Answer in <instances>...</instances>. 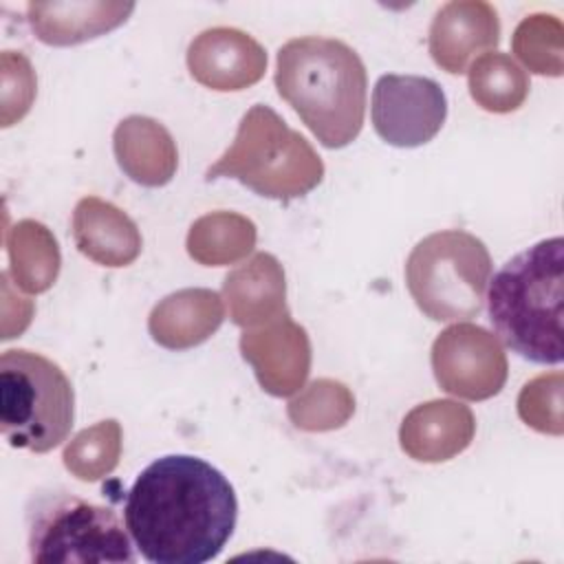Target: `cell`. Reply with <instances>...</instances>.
<instances>
[{
  "label": "cell",
  "instance_id": "6da1fadb",
  "mask_svg": "<svg viewBox=\"0 0 564 564\" xmlns=\"http://www.w3.org/2000/svg\"><path fill=\"white\" fill-rule=\"evenodd\" d=\"M126 529L152 564H203L229 542L238 500L220 469L189 454L152 460L123 505Z\"/></svg>",
  "mask_w": 564,
  "mask_h": 564
},
{
  "label": "cell",
  "instance_id": "7a4b0ae2",
  "mask_svg": "<svg viewBox=\"0 0 564 564\" xmlns=\"http://www.w3.org/2000/svg\"><path fill=\"white\" fill-rule=\"evenodd\" d=\"M275 88L324 148L352 143L366 115V66L335 37H293L278 51Z\"/></svg>",
  "mask_w": 564,
  "mask_h": 564
},
{
  "label": "cell",
  "instance_id": "3957f363",
  "mask_svg": "<svg viewBox=\"0 0 564 564\" xmlns=\"http://www.w3.org/2000/svg\"><path fill=\"white\" fill-rule=\"evenodd\" d=\"M487 284V315L500 341L531 364H562V236L520 251Z\"/></svg>",
  "mask_w": 564,
  "mask_h": 564
},
{
  "label": "cell",
  "instance_id": "277c9868",
  "mask_svg": "<svg viewBox=\"0 0 564 564\" xmlns=\"http://www.w3.org/2000/svg\"><path fill=\"white\" fill-rule=\"evenodd\" d=\"M236 178L264 198L306 196L324 178V163L313 145L269 106H251L231 145L205 172V181Z\"/></svg>",
  "mask_w": 564,
  "mask_h": 564
},
{
  "label": "cell",
  "instance_id": "5b68a950",
  "mask_svg": "<svg viewBox=\"0 0 564 564\" xmlns=\"http://www.w3.org/2000/svg\"><path fill=\"white\" fill-rule=\"evenodd\" d=\"M75 392L64 370L26 348L0 357V430L11 447L51 452L70 434Z\"/></svg>",
  "mask_w": 564,
  "mask_h": 564
},
{
  "label": "cell",
  "instance_id": "8992f818",
  "mask_svg": "<svg viewBox=\"0 0 564 564\" xmlns=\"http://www.w3.org/2000/svg\"><path fill=\"white\" fill-rule=\"evenodd\" d=\"M491 256L485 242L463 229L425 236L405 262L408 291L434 322L471 319L482 311Z\"/></svg>",
  "mask_w": 564,
  "mask_h": 564
},
{
  "label": "cell",
  "instance_id": "52a82bcc",
  "mask_svg": "<svg viewBox=\"0 0 564 564\" xmlns=\"http://www.w3.org/2000/svg\"><path fill=\"white\" fill-rule=\"evenodd\" d=\"M31 562H134L121 520L110 507L66 491L37 494L26 505Z\"/></svg>",
  "mask_w": 564,
  "mask_h": 564
},
{
  "label": "cell",
  "instance_id": "ba28073f",
  "mask_svg": "<svg viewBox=\"0 0 564 564\" xmlns=\"http://www.w3.org/2000/svg\"><path fill=\"white\" fill-rule=\"evenodd\" d=\"M432 370L441 390L460 399L485 401L502 390L509 366L494 333L463 322L434 339Z\"/></svg>",
  "mask_w": 564,
  "mask_h": 564
},
{
  "label": "cell",
  "instance_id": "9c48e42d",
  "mask_svg": "<svg viewBox=\"0 0 564 564\" xmlns=\"http://www.w3.org/2000/svg\"><path fill=\"white\" fill-rule=\"evenodd\" d=\"M375 132L394 148H419L432 141L447 117V97L430 77L381 75L372 88Z\"/></svg>",
  "mask_w": 564,
  "mask_h": 564
},
{
  "label": "cell",
  "instance_id": "30bf717a",
  "mask_svg": "<svg viewBox=\"0 0 564 564\" xmlns=\"http://www.w3.org/2000/svg\"><path fill=\"white\" fill-rule=\"evenodd\" d=\"M240 352L251 364L262 390L273 397L302 390L311 370L308 335L289 313L264 326L247 328L240 335Z\"/></svg>",
  "mask_w": 564,
  "mask_h": 564
},
{
  "label": "cell",
  "instance_id": "8fae6325",
  "mask_svg": "<svg viewBox=\"0 0 564 564\" xmlns=\"http://www.w3.org/2000/svg\"><path fill=\"white\" fill-rule=\"evenodd\" d=\"M187 68L198 84L212 90H242L262 79L267 51L240 29L214 26L192 40Z\"/></svg>",
  "mask_w": 564,
  "mask_h": 564
},
{
  "label": "cell",
  "instance_id": "7c38bea8",
  "mask_svg": "<svg viewBox=\"0 0 564 564\" xmlns=\"http://www.w3.org/2000/svg\"><path fill=\"white\" fill-rule=\"evenodd\" d=\"M498 42V11L482 0L447 2L430 24V55L436 66L452 75L465 73L474 55L496 48Z\"/></svg>",
  "mask_w": 564,
  "mask_h": 564
},
{
  "label": "cell",
  "instance_id": "4fadbf2b",
  "mask_svg": "<svg viewBox=\"0 0 564 564\" xmlns=\"http://www.w3.org/2000/svg\"><path fill=\"white\" fill-rule=\"evenodd\" d=\"M476 434L474 412L452 399L412 408L399 427L401 449L421 463H443L465 452Z\"/></svg>",
  "mask_w": 564,
  "mask_h": 564
},
{
  "label": "cell",
  "instance_id": "5bb4252c",
  "mask_svg": "<svg viewBox=\"0 0 564 564\" xmlns=\"http://www.w3.org/2000/svg\"><path fill=\"white\" fill-rule=\"evenodd\" d=\"M223 297L229 319L245 330L264 326L289 313L286 282L280 260L264 251L256 253L225 275Z\"/></svg>",
  "mask_w": 564,
  "mask_h": 564
},
{
  "label": "cell",
  "instance_id": "9a60e30c",
  "mask_svg": "<svg viewBox=\"0 0 564 564\" xmlns=\"http://www.w3.org/2000/svg\"><path fill=\"white\" fill-rule=\"evenodd\" d=\"M73 240L82 256L110 269L128 267L141 253V234L134 220L97 196H84L75 205Z\"/></svg>",
  "mask_w": 564,
  "mask_h": 564
},
{
  "label": "cell",
  "instance_id": "2e32d148",
  "mask_svg": "<svg viewBox=\"0 0 564 564\" xmlns=\"http://www.w3.org/2000/svg\"><path fill=\"white\" fill-rule=\"evenodd\" d=\"M112 150L121 172L139 185L161 187L176 174V143L167 128L152 117L121 119L112 134Z\"/></svg>",
  "mask_w": 564,
  "mask_h": 564
},
{
  "label": "cell",
  "instance_id": "e0dca14e",
  "mask_svg": "<svg viewBox=\"0 0 564 564\" xmlns=\"http://www.w3.org/2000/svg\"><path fill=\"white\" fill-rule=\"evenodd\" d=\"M223 300L212 289H181L163 297L148 317L152 339L167 350H187L207 341L223 324Z\"/></svg>",
  "mask_w": 564,
  "mask_h": 564
},
{
  "label": "cell",
  "instance_id": "ac0fdd59",
  "mask_svg": "<svg viewBox=\"0 0 564 564\" xmlns=\"http://www.w3.org/2000/svg\"><path fill=\"white\" fill-rule=\"evenodd\" d=\"M134 2H31L26 20L48 46H75L95 40L128 20Z\"/></svg>",
  "mask_w": 564,
  "mask_h": 564
},
{
  "label": "cell",
  "instance_id": "d6986e66",
  "mask_svg": "<svg viewBox=\"0 0 564 564\" xmlns=\"http://www.w3.org/2000/svg\"><path fill=\"white\" fill-rule=\"evenodd\" d=\"M9 269L26 293H44L59 273V247L51 229L37 220H20L7 231Z\"/></svg>",
  "mask_w": 564,
  "mask_h": 564
},
{
  "label": "cell",
  "instance_id": "ffe728a7",
  "mask_svg": "<svg viewBox=\"0 0 564 564\" xmlns=\"http://www.w3.org/2000/svg\"><path fill=\"white\" fill-rule=\"evenodd\" d=\"M256 225L236 212H212L192 223L187 253L205 267H225L245 258L256 247Z\"/></svg>",
  "mask_w": 564,
  "mask_h": 564
},
{
  "label": "cell",
  "instance_id": "44dd1931",
  "mask_svg": "<svg viewBox=\"0 0 564 564\" xmlns=\"http://www.w3.org/2000/svg\"><path fill=\"white\" fill-rule=\"evenodd\" d=\"M469 93L489 112H513L529 95V75L507 53H482L469 66Z\"/></svg>",
  "mask_w": 564,
  "mask_h": 564
},
{
  "label": "cell",
  "instance_id": "7402d4cb",
  "mask_svg": "<svg viewBox=\"0 0 564 564\" xmlns=\"http://www.w3.org/2000/svg\"><path fill=\"white\" fill-rule=\"evenodd\" d=\"M121 456V425L115 419L82 430L64 447V467L79 480L95 482L108 476Z\"/></svg>",
  "mask_w": 564,
  "mask_h": 564
},
{
  "label": "cell",
  "instance_id": "603a6c76",
  "mask_svg": "<svg viewBox=\"0 0 564 564\" xmlns=\"http://www.w3.org/2000/svg\"><path fill=\"white\" fill-rule=\"evenodd\" d=\"M286 412L295 427L306 432H326L341 427L352 416L355 397L339 381L317 379L289 403Z\"/></svg>",
  "mask_w": 564,
  "mask_h": 564
},
{
  "label": "cell",
  "instance_id": "cb8c5ba5",
  "mask_svg": "<svg viewBox=\"0 0 564 564\" xmlns=\"http://www.w3.org/2000/svg\"><path fill=\"white\" fill-rule=\"evenodd\" d=\"M562 35L564 26L555 15L535 13L518 24L511 48L531 73L560 77L564 70Z\"/></svg>",
  "mask_w": 564,
  "mask_h": 564
},
{
  "label": "cell",
  "instance_id": "d4e9b609",
  "mask_svg": "<svg viewBox=\"0 0 564 564\" xmlns=\"http://www.w3.org/2000/svg\"><path fill=\"white\" fill-rule=\"evenodd\" d=\"M520 419L542 432L560 436L564 430L562 423V372L540 375L524 383L518 397Z\"/></svg>",
  "mask_w": 564,
  "mask_h": 564
}]
</instances>
